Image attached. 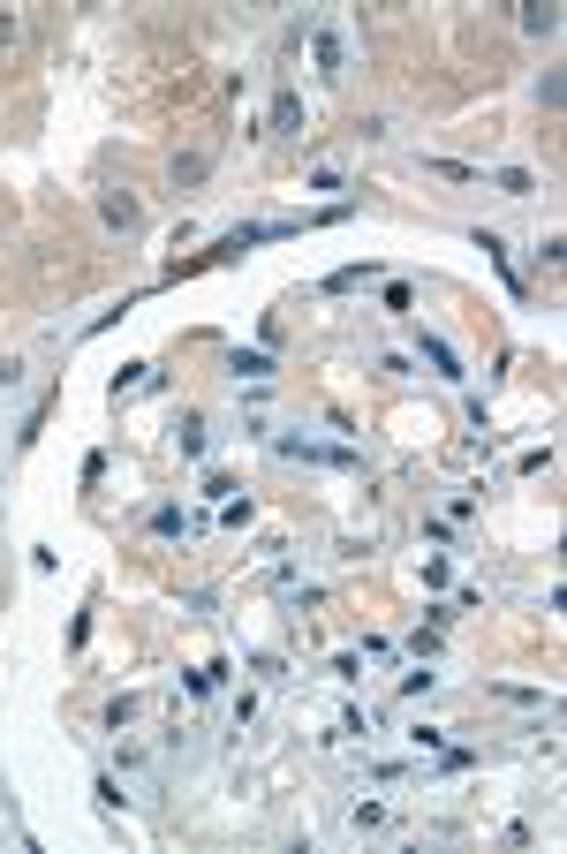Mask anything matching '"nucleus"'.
Returning a JSON list of instances; mask_svg holds the SVG:
<instances>
[{
  "label": "nucleus",
  "mask_w": 567,
  "mask_h": 854,
  "mask_svg": "<svg viewBox=\"0 0 567 854\" xmlns=\"http://www.w3.org/2000/svg\"><path fill=\"white\" fill-rule=\"evenodd\" d=\"M522 31H530V38H552V31H560V8H552V0H530V8H522Z\"/></svg>",
  "instance_id": "9"
},
{
  "label": "nucleus",
  "mask_w": 567,
  "mask_h": 854,
  "mask_svg": "<svg viewBox=\"0 0 567 854\" xmlns=\"http://www.w3.org/2000/svg\"><path fill=\"white\" fill-rule=\"evenodd\" d=\"M227 378H235V386H265V378H273V356H265V348H235V356H227Z\"/></svg>",
  "instance_id": "4"
},
{
  "label": "nucleus",
  "mask_w": 567,
  "mask_h": 854,
  "mask_svg": "<svg viewBox=\"0 0 567 854\" xmlns=\"http://www.w3.org/2000/svg\"><path fill=\"white\" fill-rule=\"evenodd\" d=\"M99 212H106V227H121V235H137V227H144V212H137V197H129V189H106Z\"/></svg>",
  "instance_id": "5"
},
{
  "label": "nucleus",
  "mask_w": 567,
  "mask_h": 854,
  "mask_svg": "<svg viewBox=\"0 0 567 854\" xmlns=\"http://www.w3.org/2000/svg\"><path fill=\"white\" fill-rule=\"evenodd\" d=\"M212 174V152H174V189H197Z\"/></svg>",
  "instance_id": "8"
},
{
  "label": "nucleus",
  "mask_w": 567,
  "mask_h": 854,
  "mask_svg": "<svg viewBox=\"0 0 567 854\" xmlns=\"http://www.w3.org/2000/svg\"><path fill=\"white\" fill-rule=\"evenodd\" d=\"M273 129H280V137L303 129V99H295V91H280V99H273Z\"/></svg>",
  "instance_id": "11"
},
{
  "label": "nucleus",
  "mask_w": 567,
  "mask_h": 854,
  "mask_svg": "<svg viewBox=\"0 0 567 854\" xmlns=\"http://www.w3.org/2000/svg\"><path fill=\"white\" fill-rule=\"evenodd\" d=\"M273 235H303V220H242L235 235H220V257H242L250 242H273Z\"/></svg>",
  "instance_id": "1"
},
{
  "label": "nucleus",
  "mask_w": 567,
  "mask_h": 854,
  "mask_svg": "<svg viewBox=\"0 0 567 854\" xmlns=\"http://www.w3.org/2000/svg\"><path fill=\"white\" fill-rule=\"evenodd\" d=\"M310 61H318V76H341L348 69V46H341V31H333V23H310Z\"/></svg>",
  "instance_id": "2"
},
{
  "label": "nucleus",
  "mask_w": 567,
  "mask_h": 854,
  "mask_svg": "<svg viewBox=\"0 0 567 854\" xmlns=\"http://www.w3.org/2000/svg\"><path fill=\"white\" fill-rule=\"evenodd\" d=\"M348 817H356V832H378V824H386V802H356Z\"/></svg>",
  "instance_id": "14"
},
{
  "label": "nucleus",
  "mask_w": 567,
  "mask_h": 854,
  "mask_svg": "<svg viewBox=\"0 0 567 854\" xmlns=\"http://www.w3.org/2000/svg\"><path fill=\"white\" fill-rule=\"evenodd\" d=\"M477 250L492 257V273H499V280H507V288L522 295V273H515V257H507V242H499V235H477Z\"/></svg>",
  "instance_id": "7"
},
{
  "label": "nucleus",
  "mask_w": 567,
  "mask_h": 854,
  "mask_svg": "<svg viewBox=\"0 0 567 854\" xmlns=\"http://www.w3.org/2000/svg\"><path fill=\"white\" fill-rule=\"evenodd\" d=\"M424 363H431V371H439V378H454V386H462V378H469V371H462V356H454V348L439 341V333H424Z\"/></svg>",
  "instance_id": "6"
},
{
  "label": "nucleus",
  "mask_w": 567,
  "mask_h": 854,
  "mask_svg": "<svg viewBox=\"0 0 567 854\" xmlns=\"http://www.w3.org/2000/svg\"><path fill=\"white\" fill-rule=\"evenodd\" d=\"M431 174H447V182H484V167H462V159H424Z\"/></svg>",
  "instance_id": "13"
},
{
  "label": "nucleus",
  "mask_w": 567,
  "mask_h": 854,
  "mask_svg": "<svg viewBox=\"0 0 567 854\" xmlns=\"http://www.w3.org/2000/svg\"><path fill=\"white\" fill-rule=\"evenodd\" d=\"M280 454H288V462H333V469H356V454H348V446H318V439H280Z\"/></svg>",
  "instance_id": "3"
},
{
  "label": "nucleus",
  "mask_w": 567,
  "mask_h": 854,
  "mask_svg": "<svg viewBox=\"0 0 567 854\" xmlns=\"http://www.w3.org/2000/svg\"><path fill=\"white\" fill-rule=\"evenodd\" d=\"M8 38H16V16H0V46H8Z\"/></svg>",
  "instance_id": "16"
},
{
  "label": "nucleus",
  "mask_w": 567,
  "mask_h": 854,
  "mask_svg": "<svg viewBox=\"0 0 567 854\" xmlns=\"http://www.w3.org/2000/svg\"><path fill=\"white\" fill-rule=\"evenodd\" d=\"M174 446H182L189 462H205V416H182V424H174Z\"/></svg>",
  "instance_id": "10"
},
{
  "label": "nucleus",
  "mask_w": 567,
  "mask_h": 854,
  "mask_svg": "<svg viewBox=\"0 0 567 854\" xmlns=\"http://www.w3.org/2000/svg\"><path fill=\"white\" fill-rule=\"evenodd\" d=\"M137 386H159V371H152V363H121V371H114V401H121V393H137Z\"/></svg>",
  "instance_id": "12"
},
{
  "label": "nucleus",
  "mask_w": 567,
  "mask_h": 854,
  "mask_svg": "<svg viewBox=\"0 0 567 854\" xmlns=\"http://www.w3.org/2000/svg\"><path fill=\"white\" fill-rule=\"evenodd\" d=\"M492 182H499V189H507V197H530V174H522V167H499V174H492Z\"/></svg>",
  "instance_id": "15"
}]
</instances>
